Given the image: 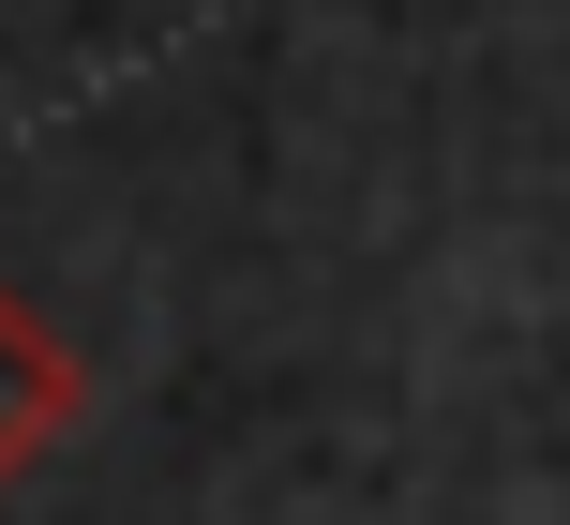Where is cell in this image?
Instances as JSON below:
<instances>
[{
  "mask_svg": "<svg viewBox=\"0 0 570 525\" xmlns=\"http://www.w3.org/2000/svg\"><path fill=\"white\" fill-rule=\"evenodd\" d=\"M76 436H90V360H76V330H60L46 300L0 286V481L60 466Z\"/></svg>",
  "mask_w": 570,
  "mask_h": 525,
  "instance_id": "obj_1",
  "label": "cell"
}]
</instances>
